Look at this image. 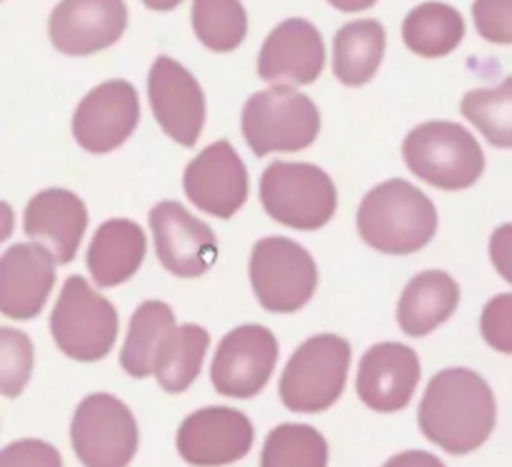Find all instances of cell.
<instances>
[{"instance_id": "5b68a950", "label": "cell", "mask_w": 512, "mask_h": 467, "mask_svg": "<svg viewBox=\"0 0 512 467\" xmlns=\"http://www.w3.org/2000/svg\"><path fill=\"white\" fill-rule=\"evenodd\" d=\"M353 350L340 335L323 333L308 338L280 375V400L290 413L315 415L333 408L345 393Z\"/></svg>"}, {"instance_id": "52a82bcc", "label": "cell", "mask_w": 512, "mask_h": 467, "mask_svg": "<svg viewBox=\"0 0 512 467\" xmlns=\"http://www.w3.org/2000/svg\"><path fill=\"white\" fill-rule=\"evenodd\" d=\"M120 320L113 303L80 275L60 288L50 313V333L60 353L78 363H98L113 350Z\"/></svg>"}, {"instance_id": "9c48e42d", "label": "cell", "mask_w": 512, "mask_h": 467, "mask_svg": "<svg viewBox=\"0 0 512 467\" xmlns=\"http://www.w3.org/2000/svg\"><path fill=\"white\" fill-rule=\"evenodd\" d=\"M70 445L85 467H128L140 445L138 423L123 400L93 393L75 408Z\"/></svg>"}, {"instance_id": "6da1fadb", "label": "cell", "mask_w": 512, "mask_h": 467, "mask_svg": "<svg viewBox=\"0 0 512 467\" xmlns=\"http://www.w3.org/2000/svg\"><path fill=\"white\" fill-rule=\"evenodd\" d=\"M495 423V395L488 380L475 370H440L420 400V433L450 455H470L483 448Z\"/></svg>"}, {"instance_id": "e575fe53", "label": "cell", "mask_w": 512, "mask_h": 467, "mask_svg": "<svg viewBox=\"0 0 512 467\" xmlns=\"http://www.w3.org/2000/svg\"><path fill=\"white\" fill-rule=\"evenodd\" d=\"M383 467H445L440 458L433 453H423V450H405V453L393 455Z\"/></svg>"}, {"instance_id": "1f68e13d", "label": "cell", "mask_w": 512, "mask_h": 467, "mask_svg": "<svg viewBox=\"0 0 512 467\" xmlns=\"http://www.w3.org/2000/svg\"><path fill=\"white\" fill-rule=\"evenodd\" d=\"M473 23L488 43L512 45V0H475Z\"/></svg>"}, {"instance_id": "cb8c5ba5", "label": "cell", "mask_w": 512, "mask_h": 467, "mask_svg": "<svg viewBox=\"0 0 512 467\" xmlns=\"http://www.w3.org/2000/svg\"><path fill=\"white\" fill-rule=\"evenodd\" d=\"M210 348V333L200 325H175L160 343L153 363V375L160 388L180 395L198 380L205 353Z\"/></svg>"}, {"instance_id": "f546056e", "label": "cell", "mask_w": 512, "mask_h": 467, "mask_svg": "<svg viewBox=\"0 0 512 467\" xmlns=\"http://www.w3.org/2000/svg\"><path fill=\"white\" fill-rule=\"evenodd\" d=\"M33 373V343L25 333L0 328V393L18 398Z\"/></svg>"}, {"instance_id": "83f0119b", "label": "cell", "mask_w": 512, "mask_h": 467, "mask_svg": "<svg viewBox=\"0 0 512 467\" xmlns=\"http://www.w3.org/2000/svg\"><path fill=\"white\" fill-rule=\"evenodd\" d=\"M260 467H328V440L313 425L283 423L265 438Z\"/></svg>"}, {"instance_id": "3957f363", "label": "cell", "mask_w": 512, "mask_h": 467, "mask_svg": "<svg viewBox=\"0 0 512 467\" xmlns=\"http://www.w3.org/2000/svg\"><path fill=\"white\" fill-rule=\"evenodd\" d=\"M403 158L415 178L448 193L473 188L485 173V153L478 138L450 120H428L410 130Z\"/></svg>"}, {"instance_id": "8d00e7d4", "label": "cell", "mask_w": 512, "mask_h": 467, "mask_svg": "<svg viewBox=\"0 0 512 467\" xmlns=\"http://www.w3.org/2000/svg\"><path fill=\"white\" fill-rule=\"evenodd\" d=\"M140 3H143L145 8H150V10H158V13H168V10L178 8L183 0H140Z\"/></svg>"}, {"instance_id": "277c9868", "label": "cell", "mask_w": 512, "mask_h": 467, "mask_svg": "<svg viewBox=\"0 0 512 467\" xmlns=\"http://www.w3.org/2000/svg\"><path fill=\"white\" fill-rule=\"evenodd\" d=\"M243 138L258 158L270 153H298L320 135V110L293 85H273L248 98L240 118Z\"/></svg>"}, {"instance_id": "ba28073f", "label": "cell", "mask_w": 512, "mask_h": 467, "mask_svg": "<svg viewBox=\"0 0 512 467\" xmlns=\"http://www.w3.org/2000/svg\"><path fill=\"white\" fill-rule=\"evenodd\" d=\"M248 270L255 298L268 313H298L318 290V265L313 255L290 238L258 240Z\"/></svg>"}, {"instance_id": "4dcf8cb0", "label": "cell", "mask_w": 512, "mask_h": 467, "mask_svg": "<svg viewBox=\"0 0 512 467\" xmlns=\"http://www.w3.org/2000/svg\"><path fill=\"white\" fill-rule=\"evenodd\" d=\"M480 335L493 350L512 355V293H500L483 308Z\"/></svg>"}, {"instance_id": "2e32d148", "label": "cell", "mask_w": 512, "mask_h": 467, "mask_svg": "<svg viewBox=\"0 0 512 467\" xmlns=\"http://www.w3.org/2000/svg\"><path fill=\"white\" fill-rule=\"evenodd\" d=\"M128 28L125 0H60L50 13L48 33L55 50L73 58L95 55L123 38Z\"/></svg>"}, {"instance_id": "603a6c76", "label": "cell", "mask_w": 512, "mask_h": 467, "mask_svg": "<svg viewBox=\"0 0 512 467\" xmlns=\"http://www.w3.org/2000/svg\"><path fill=\"white\" fill-rule=\"evenodd\" d=\"M388 33L373 18L345 23L333 40V73L348 88L368 85L385 58Z\"/></svg>"}, {"instance_id": "d4e9b609", "label": "cell", "mask_w": 512, "mask_h": 467, "mask_svg": "<svg viewBox=\"0 0 512 467\" xmlns=\"http://www.w3.org/2000/svg\"><path fill=\"white\" fill-rule=\"evenodd\" d=\"M465 38V20L448 3H420L405 15L403 43L420 58H445Z\"/></svg>"}, {"instance_id": "5bb4252c", "label": "cell", "mask_w": 512, "mask_h": 467, "mask_svg": "<svg viewBox=\"0 0 512 467\" xmlns=\"http://www.w3.org/2000/svg\"><path fill=\"white\" fill-rule=\"evenodd\" d=\"M255 440L248 415L235 408H203L180 423L175 448L193 467H223L243 460Z\"/></svg>"}, {"instance_id": "30bf717a", "label": "cell", "mask_w": 512, "mask_h": 467, "mask_svg": "<svg viewBox=\"0 0 512 467\" xmlns=\"http://www.w3.org/2000/svg\"><path fill=\"white\" fill-rule=\"evenodd\" d=\"M278 365V340L263 325H240L220 340L210 365L213 388L225 398L250 400L260 395Z\"/></svg>"}, {"instance_id": "7c38bea8", "label": "cell", "mask_w": 512, "mask_h": 467, "mask_svg": "<svg viewBox=\"0 0 512 467\" xmlns=\"http://www.w3.org/2000/svg\"><path fill=\"white\" fill-rule=\"evenodd\" d=\"M150 233L160 265L175 278H200L218 260L213 228L175 200H163L150 210Z\"/></svg>"}, {"instance_id": "44dd1931", "label": "cell", "mask_w": 512, "mask_h": 467, "mask_svg": "<svg viewBox=\"0 0 512 467\" xmlns=\"http://www.w3.org/2000/svg\"><path fill=\"white\" fill-rule=\"evenodd\" d=\"M148 240L133 220H105L88 245V273L98 288H118L128 283L143 265Z\"/></svg>"}, {"instance_id": "ffe728a7", "label": "cell", "mask_w": 512, "mask_h": 467, "mask_svg": "<svg viewBox=\"0 0 512 467\" xmlns=\"http://www.w3.org/2000/svg\"><path fill=\"white\" fill-rule=\"evenodd\" d=\"M23 230L33 243L55 255L58 265L73 263L88 230V208L75 193L48 188L25 205Z\"/></svg>"}, {"instance_id": "484cf974", "label": "cell", "mask_w": 512, "mask_h": 467, "mask_svg": "<svg viewBox=\"0 0 512 467\" xmlns=\"http://www.w3.org/2000/svg\"><path fill=\"white\" fill-rule=\"evenodd\" d=\"M175 328V313L163 300H145L130 318L128 335L120 350V368L130 378H148L153 375L155 355L165 335Z\"/></svg>"}, {"instance_id": "d6a6232c", "label": "cell", "mask_w": 512, "mask_h": 467, "mask_svg": "<svg viewBox=\"0 0 512 467\" xmlns=\"http://www.w3.org/2000/svg\"><path fill=\"white\" fill-rule=\"evenodd\" d=\"M0 467H63V458L43 440H15L0 453Z\"/></svg>"}, {"instance_id": "4fadbf2b", "label": "cell", "mask_w": 512, "mask_h": 467, "mask_svg": "<svg viewBox=\"0 0 512 467\" xmlns=\"http://www.w3.org/2000/svg\"><path fill=\"white\" fill-rule=\"evenodd\" d=\"M183 188L200 213L228 220L248 200V168L230 140H215L190 160L183 175Z\"/></svg>"}, {"instance_id": "8992f818", "label": "cell", "mask_w": 512, "mask_h": 467, "mask_svg": "<svg viewBox=\"0 0 512 467\" xmlns=\"http://www.w3.org/2000/svg\"><path fill=\"white\" fill-rule=\"evenodd\" d=\"M260 203L275 223L313 233L333 220L338 190L318 165L275 160L260 178Z\"/></svg>"}, {"instance_id": "7a4b0ae2", "label": "cell", "mask_w": 512, "mask_h": 467, "mask_svg": "<svg viewBox=\"0 0 512 467\" xmlns=\"http://www.w3.org/2000/svg\"><path fill=\"white\" fill-rule=\"evenodd\" d=\"M358 233L383 255H413L438 233L433 200L403 178L375 185L358 208Z\"/></svg>"}, {"instance_id": "836d02e7", "label": "cell", "mask_w": 512, "mask_h": 467, "mask_svg": "<svg viewBox=\"0 0 512 467\" xmlns=\"http://www.w3.org/2000/svg\"><path fill=\"white\" fill-rule=\"evenodd\" d=\"M490 260L500 278L512 285V223H503L490 235Z\"/></svg>"}, {"instance_id": "d590c367", "label": "cell", "mask_w": 512, "mask_h": 467, "mask_svg": "<svg viewBox=\"0 0 512 467\" xmlns=\"http://www.w3.org/2000/svg\"><path fill=\"white\" fill-rule=\"evenodd\" d=\"M333 8H338L340 13H360V10L373 8L378 0H328Z\"/></svg>"}, {"instance_id": "4316f807", "label": "cell", "mask_w": 512, "mask_h": 467, "mask_svg": "<svg viewBox=\"0 0 512 467\" xmlns=\"http://www.w3.org/2000/svg\"><path fill=\"white\" fill-rule=\"evenodd\" d=\"M193 33L213 53H233L248 35V13L240 0H193Z\"/></svg>"}, {"instance_id": "9a60e30c", "label": "cell", "mask_w": 512, "mask_h": 467, "mask_svg": "<svg viewBox=\"0 0 512 467\" xmlns=\"http://www.w3.org/2000/svg\"><path fill=\"white\" fill-rule=\"evenodd\" d=\"M148 98L160 130L183 148H193L205 128V93L195 75L160 55L148 73Z\"/></svg>"}, {"instance_id": "8fae6325", "label": "cell", "mask_w": 512, "mask_h": 467, "mask_svg": "<svg viewBox=\"0 0 512 467\" xmlns=\"http://www.w3.org/2000/svg\"><path fill=\"white\" fill-rule=\"evenodd\" d=\"M140 123L138 90L128 80L95 85L73 113V138L85 153L105 155L125 143Z\"/></svg>"}, {"instance_id": "7402d4cb", "label": "cell", "mask_w": 512, "mask_h": 467, "mask_svg": "<svg viewBox=\"0 0 512 467\" xmlns=\"http://www.w3.org/2000/svg\"><path fill=\"white\" fill-rule=\"evenodd\" d=\"M460 285L445 270H425L405 285L398 300V325L408 338H425L453 318Z\"/></svg>"}, {"instance_id": "f1b7e54d", "label": "cell", "mask_w": 512, "mask_h": 467, "mask_svg": "<svg viewBox=\"0 0 512 467\" xmlns=\"http://www.w3.org/2000/svg\"><path fill=\"white\" fill-rule=\"evenodd\" d=\"M460 113L490 145L512 150V75L495 88H475L465 93Z\"/></svg>"}, {"instance_id": "ac0fdd59", "label": "cell", "mask_w": 512, "mask_h": 467, "mask_svg": "<svg viewBox=\"0 0 512 467\" xmlns=\"http://www.w3.org/2000/svg\"><path fill=\"white\" fill-rule=\"evenodd\" d=\"M420 358L403 343H378L363 355L355 390L375 413H400L408 408L420 383Z\"/></svg>"}, {"instance_id": "d6986e66", "label": "cell", "mask_w": 512, "mask_h": 467, "mask_svg": "<svg viewBox=\"0 0 512 467\" xmlns=\"http://www.w3.org/2000/svg\"><path fill=\"white\" fill-rule=\"evenodd\" d=\"M55 255L38 243L10 245L0 258V313L33 320L43 313L55 285Z\"/></svg>"}, {"instance_id": "e0dca14e", "label": "cell", "mask_w": 512, "mask_h": 467, "mask_svg": "<svg viewBox=\"0 0 512 467\" xmlns=\"http://www.w3.org/2000/svg\"><path fill=\"white\" fill-rule=\"evenodd\" d=\"M325 43L310 20L290 18L270 30L258 55V75L273 85H310L325 70Z\"/></svg>"}]
</instances>
